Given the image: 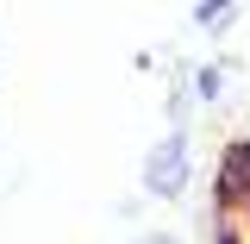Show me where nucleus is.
Wrapping results in <instances>:
<instances>
[{"label":"nucleus","instance_id":"4","mask_svg":"<svg viewBox=\"0 0 250 244\" xmlns=\"http://www.w3.org/2000/svg\"><path fill=\"white\" fill-rule=\"evenodd\" d=\"M138 244H175V238H169V232H150V238H138Z\"/></svg>","mask_w":250,"mask_h":244},{"label":"nucleus","instance_id":"3","mask_svg":"<svg viewBox=\"0 0 250 244\" xmlns=\"http://www.w3.org/2000/svg\"><path fill=\"white\" fill-rule=\"evenodd\" d=\"M219 94H225V69H219V63H207V69H194V100H207V107H213Z\"/></svg>","mask_w":250,"mask_h":244},{"label":"nucleus","instance_id":"1","mask_svg":"<svg viewBox=\"0 0 250 244\" xmlns=\"http://www.w3.org/2000/svg\"><path fill=\"white\" fill-rule=\"evenodd\" d=\"M188 182H194V163H188V125L163 132L144 156V194L150 200H182Z\"/></svg>","mask_w":250,"mask_h":244},{"label":"nucleus","instance_id":"2","mask_svg":"<svg viewBox=\"0 0 250 244\" xmlns=\"http://www.w3.org/2000/svg\"><path fill=\"white\" fill-rule=\"evenodd\" d=\"M238 19V0H194V25L200 31H225Z\"/></svg>","mask_w":250,"mask_h":244}]
</instances>
